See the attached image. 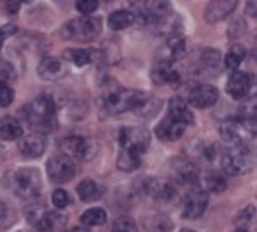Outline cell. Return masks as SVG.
<instances>
[{"mask_svg": "<svg viewBox=\"0 0 257 232\" xmlns=\"http://www.w3.org/2000/svg\"><path fill=\"white\" fill-rule=\"evenodd\" d=\"M168 117L184 124L185 127L194 124V114L190 112L187 102L180 97H173L168 103Z\"/></svg>", "mask_w": 257, "mask_h": 232, "instance_id": "21", "label": "cell"}, {"mask_svg": "<svg viewBox=\"0 0 257 232\" xmlns=\"http://www.w3.org/2000/svg\"><path fill=\"white\" fill-rule=\"evenodd\" d=\"M6 9L7 12H11V14H16V12L21 9V2H7Z\"/></svg>", "mask_w": 257, "mask_h": 232, "instance_id": "43", "label": "cell"}, {"mask_svg": "<svg viewBox=\"0 0 257 232\" xmlns=\"http://www.w3.org/2000/svg\"><path fill=\"white\" fill-rule=\"evenodd\" d=\"M117 167L123 172H134L141 167V157L136 153H128V151H120L118 159H117Z\"/></svg>", "mask_w": 257, "mask_h": 232, "instance_id": "32", "label": "cell"}, {"mask_svg": "<svg viewBox=\"0 0 257 232\" xmlns=\"http://www.w3.org/2000/svg\"><path fill=\"white\" fill-rule=\"evenodd\" d=\"M187 53V41L182 36H170V40L163 45L160 52V59L158 62H168L173 64L175 60L182 59V57Z\"/></svg>", "mask_w": 257, "mask_h": 232, "instance_id": "19", "label": "cell"}, {"mask_svg": "<svg viewBox=\"0 0 257 232\" xmlns=\"http://www.w3.org/2000/svg\"><path fill=\"white\" fill-rule=\"evenodd\" d=\"M197 167L187 159H173L170 162V179L178 184H196L199 182Z\"/></svg>", "mask_w": 257, "mask_h": 232, "instance_id": "14", "label": "cell"}, {"mask_svg": "<svg viewBox=\"0 0 257 232\" xmlns=\"http://www.w3.org/2000/svg\"><path fill=\"white\" fill-rule=\"evenodd\" d=\"M23 126L16 117L6 115L0 119V139L2 141H16V139L23 138Z\"/></svg>", "mask_w": 257, "mask_h": 232, "instance_id": "27", "label": "cell"}, {"mask_svg": "<svg viewBox=\"0 0 257 232\" xmlns=\"http://www.w3.org/2000/svg\"><path fill=\"white\" fill-rule=\"evenodd\" d=\"M243 59H245V48H243L242 45H233V47L230 48V52L226 53V57L223 59V65H225V69H228V71L235 72V71H238Z\"/></svg>", "mask_w": 257, "mask_h": 232, "instance_id": "30", "label": "cell"}, {"mask_svg": "<svg viewBox=\"0 0 257 232\" xmlns=\"http://www.w3.org/2000/svg\"><path fill=\"white\" fill-rule=\"evenodd\" d=\"M134 4V18H139L141 23L144 24H155L158 23L161 18L168 16L172 12V4L167 0H148V2H132Z\"/></svg>", "mask_w": 257, "mask_h": 232, "instance_id": "10", "label": "cell"}, {"mask_svg": "<svg viewBox=\"0 0 257 232\" xmlns=\"http://www.w3.org/2000/svg\"><path fill=\"white\" fill-rule=\"evenodd\" d=\"M62 153L67 155L69 159L76 162H89L94 159L98 153V144L93 138H86V136H67L62 139L60 143Z\"/></svg>", "mask_w": 257, "mask_h": 232, "instance_id": "8", "label": "cell"}, {"mask_svg": "<svg viewBox=\"0 0 257 232\" xmlns=\"http://www.w3.org/2000/svg\"><path fill=\"white\" fill-rule=\"evenodd\" d=\"M98 53H99V60H103L105 64H115V62L120 60L118 47L115 43H111V41H108L101 50H98Z\"/></svg>", "mask_w": 257, "mask_h": 232, "instance_id": "34", "label": "cell"}, {"mask_svg": "<svg viewBox=\"0 0 257 232\" xmlns=\"http://www.w3.org/2000/svg\"><path fill=\"white\" fill-rule=\"evenodd\" d=\"M52 203H53L55 208L64 210V208H67L70 203H72V198H70V194L65 191V189H55L52 194Z\"/></svg>", "mask_w": 257, "mask_h": 232, "instance_id": "37", "label": "cell"}, {"mask_svg": "<svg viewBox=\"0 0 257 232\" xmlns=\"http://www.w3.org/2000/svg\"><path fill=\"white\" fill-rule=\"evenodd\" d=\"M254 155L248 146H230L221 155V167L230 176H243L254 169Z\"/></svg>", "mask_w": 257, "mask_h": 232, "instance_id": "7", "label": "cell"}, {"mask_svg": "<svg viewBox=\"0 0 257 232\" xmlns=\"http://www.w3.org/2000/svg\"><path fill=\"white\" fill-rule=\"evenodd\" d=\"M233 232H247L245 229H237V230H233Z\"/></svg>", "mask_w": 257, "mask_h": 232, "instance_id": "46", "label": "cell"}, {"mask_svg": "<svg viewBox=\"0 0 257 232\" xmlns=\"http://www.w3.org/2000/svg\"><path fill=\"white\" fill-rule=\"evenodd\" d=\"M103 107L110 114L134 112L139 117H153L160 110L161 100L149 91L127 90L118 83H110L103 86Z\"/></svg>", "mask_w": 257, "mask_h": 232, "instance_id": "1", "label": "cell"}, {"mask_svg": "<svg viewBox=\"0 0 257 232\" xmlns=\"http://www.w3.org/2000/svg\"><path fill=\"white\" fill-rule=\"evenodd\" d=\"M103 194H105V186H101L98 181L86 179L79 182V186H77V196L84 203H93L101 200Z\"/></svg>", "mask_w": 257, "mask_h": 232, "instance_id": "26", "label": "cell"}, {"mask_svg": "<svg viewBox=\"0 0 257 232\" xmlns=\"http://www.w3.org/2000/svg\"><path fill=\"white\" fill-rule=\"evenodd\" d=\"M118 146L120 151L136 153V155H143L149 148L151 143V134L146 127L141 126H123L117 132Z\"/></svg>", "mask_w": 257, "mask_h": 232, "instance_id": "6", "label": "cell"}, {"mask_svg": "<svg viewBox=\"0 0 257 232\" xmlns=\"http://www.w3.org/2000/svg\"><path fill=\"white\" fill-rule=\"evenodd\" d=\"M201 62L208 71H218L219 67L223 65V57L219 50H213V48H206L201 55Z\"/></svg>", "mask_w": 257, "mask_h": 232, "instance_id": "33", "label": "cell"}, {"mask_svg": "<svg viewBox=\"0 0 257 232\" xmlns=\"http://www.w3.org/2000/svg\"><path fill=\"white\" fill-rule=\"evenodd\" d=\"M2 184L18 198L26 201H35L41 194V176L36 169L31 167H21L4 174Z\"/></svg>", "mask_w": 257, "mask_h": 232, "instance_id": "3", "label": "cell"}, {"mask_svg": "<svg viewBox=\"0 0 257 232\" xmlns=\"http://www.w3.org/2000/svg\"><path fill=\"white\" fill-rule=\"evenodd\" d=\"M23 117L36 134H47L57 129V105L48 95L31 100L23 107Z\"/></svg>", "mask_w": 257, "mask_h": 232, "instance_id": "2", "label": "cell"}, {"mask_svg": "<svg viewBox=\"0 0 257 232\" xmlns=\"http://www.w3.org/2000/svg\"><path fill=\"white\" fill-rule=\"evenodd\" d=\"M187 127L184 126V124L173 121V119H170L168 115L163 119L158 127H156V136L161 139V141H177V139H180L182 136H184V132Z\"/></svg>", "mask_w": 257, "mask_h": 232, "instance_id": "23", "label": "cell"}, {"mask_svg": "<svg viewBox=\"0 0 257 232\" xmlns=\"http://www.w3.org/2000/svg\"><path fill=\"white\" fill-rule=\"evenodd\" d=\"M12 222H14V212L6 203H0V227H11Z\"/></svg>", "mask_w": 257, "mask_h": 232, "instance_id": "41", "label": "cell"}, {"mask_svg": "<svg viewBox=\"0 0 257 232\" xmlns=\"http://www.w3.org/2000/svg\"><path fill=\"white\" fill-rule=\"evenodd\" d=\"M219 98V91L213 85H197L189 91L187 105L196 109H209Z\"/></svg>", "mask_w": 257, "mask_h": 232, "instance_id": "15", "label": "cell"}, {"mask_svg": "<svg viewBox=\"0 0 257 232\" xmlns=\"http://www.w3.org/2000/svg\"><path fill=\"white\" fill-rule=\"evenodd\" d=\"M99 7L98 0H77L76 9L81 12L82 16H91Z\"/></svg>", "mask_w": 257, "mask_h": 232, "instance_id": "39", "label": "cell"}, {"mask_svg": "<svg viewBox=\"0 0 257 232\" xmlns=\"http://www.w3.org/2000/svg\"><path fill=\"white\" fill-rule=\"evenodd\" d=\"M209 194L202 191L201 188H192L185 194L184 198V210H182V217L187 220H196V218L202 217L208 208Z\"/></svg>", "mask_w": 257, "mask_h": 232, "instance_id": "12", "label": "cell"}, {"mask_svg": "<svg viewBox=\"0 0 257 232\" xmlns=\"http://www.w3.org/2000/svg\"><path fill=\"white\" fill-rule=\"evenodd\" d=\"M106 222V212L103 208H89L86 210L84 213L81 215V223L84 227H96V225H103V223Z\"/></svg>", "mask_w": 257, "mask_h": 232, "instance_id": "31", "label": "cell"}, {"mask_svg": "<svg viewBox=\"0 0 257 232\" xmlns=\"http://www.w3.org/2000/svg\"><path fill=\"white\" fill-rule=\"evenodd\" d=\"M237 4H238L237 0H214V2H209L204 11L206 23L214 24L226 19L231 12L237 9Z\"/></svg>", "mask_w": 257, "mask_h": 232, "instance_id": "17", "label": "cell"}, {"mask_svg": "<svg viewBox=\"0 0 257 232\" xmlns=\"http://www.w3.org/2000/svg\"><path fill=\"white\" fill-rule=\"evenodd\" d=\"M180 232H194V230H190V229H182Z\"/></svg>", "mask_w": 257, "mask_h": 232, "instance_id": "47", "label": "cell"}, {"mask_svg": "<svg viewBox=\"0 0 257 232\" xmlns=\"http://www.w3.org/2000/svg\"><path fill=\"white\" fill-rule=\"evenodd\" d=\"M19 153L24 159H40L45 153V139L36 132L23 136L19 141Z\"/></svg>", "mask_w": 257, "mask_h": 232, "instance_id": "22", "label": "cell"}, {"mask_svg": "<svg viewBox=\"0 0 257 232\" xmlns=\"http://www.w3.org/2000/svg\"><path fill=\"white\" fill-rule=\"evenodd\" d=\"M111 232H139L138 223L132 220L131 217H120L111 225Z\"/></svg>", "mask_w": 257, "mask_h": 232, "instance_id": "36", "label": "cell"}, {"mask_svg": "<svg viewBox=\"0 0 257 232\" xmlns=\"http://www.w3.org/2000/svg\"><path fill=\"white\" fill-rule=\"evenodd\" d=\"M252 88V76L243 71H235L228 78L226 83V93L230 95L233 100H243L247 95L250 93Z\"/></svg>", "mask_w": 257, "mask_h": 232, "instance_id": "16", "label": "cell"}, {"mask_svg": "<svg viewBox=\"0 0 257 232\" xmlns=\"http://www.w3.org/2000/svg\"><path fill=\"white\" fill-rule=\"evenodd\" d=\"M16 31H18V28H16L14 24H6V26L0 28V50H2V47H4V41L14 35Z\"/></svg>", "mask_w": 257, "mask_h": 232, "instance_id": "42", "label": "cell"}, {"mask_svg": "<svg viewBox=\"0 0 257 232\" xmlns=\"http://www.w3.org/2000/svg\"><path fill=\"white\" fill-rule=\"evenodd\" d=\"M151 80L158 86L170 85V86H173V88H177L182 81V76H180V72L173 67V64H168V62H158L151 71Z\"/></svg>", "mask_w": 257, "mask_h": 232, "instance_id": "18", "label": "cell"}, {"mask_svg": "<svg viewBox=\"0 0 257 232\" xmlns=\"http://www.w3.org/2000/svg\"><path fill=\"white\" fill-rule=\"evenodd\" d=\"M64 59H67L70 64L77 65V67H82V65L99 60V53L94 48H67L64 52Z\"/></svg>", "mask_w": 257, "mask_h": 232, "instance_id": "24", "label": "cell"}, {"mask_svg": "<svg viewBox=\"0 0 257 232\" xmlns=\"http://www.w3.org/2000/svg\"><path fill=\"white\" fill-rule=\"evenodd\" d=\"M134 12L132 11H127V9H120V11H115L110 14L108 18V28L113 31H120V30H125V28L131 26L134 23Z\"/></svg>", "mask_w": 257, "mask_h": 232, "instance_id": "29", "label": "cell"}, {"mask_svg": "<svg viewBox=\"0 0 257 232\" xmlns=\"http://www.w3.org/2000/svg\"><path fill=\"white\" fill-rule=\"evenodd\" d=\"M18 78V69L14 67V64L9 59H4L0 57V81L7 83Z\"/></svg>", "mask_w": 257, "mask_h": 232, "instance_id": "35", "label": "cell"}, {"mask_svg": "<svg viewBox=\"0 0 257 232\" xmlns=\"http://www.w3.org/2000/svg\"><path fill=\"white\" fill-rule=\"evenodd\" d=\"M219 136L223 141H226L230 146H247V143L252 138H255V132L247 129L242 122H238L237 119L233 121L223 122L219 127Z\"/></svg>", "mask_w": 257, "mask_h": 232, "instance_id": "11", "label": "cell"}, {"mask_svg": "<svg viewBox=\"0 0 257 232\" xmlns=\"http://www.w3.org/2000/svg\"><path fill=\"white\" fill-rule=\"evenodd\" d=\"M247 11L248 14H252L255 18V2H247Z\"/></svg>", "mask_w": 257, "mask_h": 232, "instance_id": "45", "label": "cell"}, {"mask_svg": "<svg viewBox=\"0 0 257 232\" xmlns=\"http://www.w3.org/2000/svg\"><path fill=\"white\" fill-rule=\"evenodd\" d=\"M99 31H101V19L84 16V18H76L65 23L60 30V36L67 41L89 43L99 35Z\"/></svg>", "mask_w": 257, "mask_h": 232, "instance_id": "4", "label": "cell"}, {"mask_svg": "<svg viewBox=\"0 0 257 232\" xmlns=\"http://www.w3.org/2000/svg\"><path fill=\"white\" fill-rule=\"evenodd\" d=\"M38 76L43 81H59L65 76L64 64L57 57H43L38 64Z\"/></svg>", "mask_w": 257, "mask_h": 232, "instance_id": "20", "label": "cell"}, {"mask_svg": "<svg viewBox=\"0 0 257 232\" xmlns=\"http://www.w3.org/2000/svg\"><path fill=\"white\" fill-rule=\"evenodd\" d=\"M14 102V91L7 83L0 81V107H9Z\"/></svg>", "mask_w": 257, "mask_h": 232, "instance_id": "40", "label": "cell"}, {"mask_svg": "<svg viewBox=\"0 0 257 232\" xmlns=\"http://www.w3.org/2000/svg\"><path fill=\"white\" fill-rule=\"evenodd\" d=\"M143 191L151 196L156 201L170 203L175 201L177 191L173 184L167 179H158V177H146L143 179Z\"/></svg>", "mask_w": 257, "mask_h": 232, "instance_id": "13", "label": "cell"}, {"mask_svg": "<svg viewBox=\"0 0 257 232\" xmlns=\"http://www.w3.org/2000/svg\"><path fill=\"white\" fill-rule=\"evenodd\" d=\"M143 227L146 232H172L173 222L168 215L148 213L143 217Z\"/></svg>", "mask_w": 257, "mask_h": 232, "instance_id": "25", "label": "cell"}, {"mask_svg": "<svg viewBox=\"0 0 257 232\" xmlns=\"http://www.w3.org/2000/svg\"><path fill=\"white\" fill-rule=\"evenodd\" d=\"M199 181L202 182L201 189L206 193H223L226 189V177L221 172L208 171L199 176Z\"/></svg>", "mask_w": 257, "mask_h": 232, "instance_id": "28", "label": "cell"}, {"mask_svg": "<svg viewBox=\"0 0 257 232\" xmlns=\"http://www.w3.org/2000/svg\"><path fill=\"white\" fill-rule=\"evenodd\" d=\"M65 232H91L88 227H84V225H81V227H72V229H69V230H65Z\"/></svg>", "mask_w": 257, "mask_h": 232, "instance_id": "44", "label": "cell"}, {"mask_svg": "<svg viewBox=\"0 0 257 232\" xmlns=\"http://www.w3.org/2000/svg\"><path fill=\"white\" fill-rule=\"evenodd\" d=\"M77 172H79L77 162L69 159L64 153L53 155L47 162V174L52 182H69L77 176Z\"/></svg>", "mask_w": 257, "mask_h": 232, "instance_id": "9", "label": "cell"}, {"mask_svg": "<svg viewBox=\"0 0 257 232\" xmlns=\"http://www.w3.org/2000/svg\"><path fill=\"white\" fill-rule=\"evenodd\" d=\"M255 217V206H247L245 210H242L237 217H235V223L238 225V229H243V227L250 225L254 222Z\"/></svg>", "mask_w": 257, "mask_h": 232, "instance_id": "38", "label": "cell"}, {"mask_svg": "<svg viewBox=\"0 0 257 232\" xmlns=\"http://www.w3.org/2000/svg\"><path fill=\"white\" fill-rule=\"evenodd\" d=\"M26 217L38 232H60L67 223V217L59 212H52L40 203H33L26 208Z\"/></svg>", "mask_w": 257, "mask_h": 232, "instance_id": "5", "label": "cell"}]
</instances>
